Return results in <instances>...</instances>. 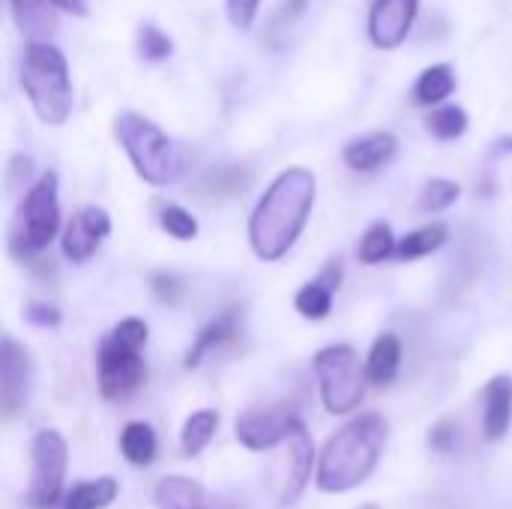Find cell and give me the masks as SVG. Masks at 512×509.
I'll list each match as a JSON object with an SVG mask.
<instances>
[{
    "mask_svg": "<svg viewBox=\"0 0 512 509\" xmlns=\"http://www.w3.org/2000/svg\"><path fill=\"white\" fill-rule=\"evenodd\" d=\"M315 207V174L306 168L282 171L249 219V243L261 261H279L300 240Z\"/></svg>",
    "mask_w": 512,
    "mask_h": 509,
    "instance_id": "1",
    "label": "cell"
},
{
    "mask_svg": "<svg viewBox=\"0 0 512 509\" xmlns=\"http://www.w3.org/2000/svg\"><path fill=\"white\" fill-rule=\"evenodd\" d=\"M390 441V426L378 414H363L345 423L321 450L318 459V489L327 495H342L357 489L372 477L381 453Z\"/></svg>",
    "mask_w": 512,
    "mask_h": 509,
    "instance_id": "2",
    "label": "cell"
},
{
    "mask_svg": "<svg viewBox=\"0 0 512 509\" xmlns=\"http://www.w3.org/2000/svg\"><path fill=\"white\" fill-rule=\"evenodd\" d=\"M147 336L150 330L141 318H126L99 342L96 381H99L102 399L123 402L144 387L147 363L141 357V348L147 345Z\"/></svg>",
    "mask_w": 512,
    "mask_h": 509,
    "instance_id": "3",
    "label": "cell"
},
{
    "mask_svg": "<svg viewBox=\"0 0 512 509\" xmlns=\"http://www.w3.org/2000/svg\"><path fill=\"white\" fill-rule=\"evenodd\" d=\"M21 87L45 126H63L72 114V81L60 48L30 42L21 57Z\"/></svg>",
    "mask_w": 512,
    "mask_h": 509,
    "instance_id": "4",
    "label": "cell"
},
{
    "mask_svg": "<svg viewBox=\"0 0 512 509\" xmlns=\"http://www.w3.org/2000/svg\"><path fill=\"white\" fill-rule=\"evenodd\" d=\"M114 132L141 180L153 186H168L183 174L180 147L150 117L126 111L114 120Z\"/></svg>",
    "mask_w": 512,
    "mask_h": 509,
    "instance_id": "5",
    "label": "cell"
},
{
    "mask_svg": "<svg viewBox=\"0 0 512 509\" xmlns=\"http://www.w3.org/2000/svg\"><path fill=\"white\" fill-rule=\"evenodd\" d=\"M60 231V201H57V174L45 171L21 198L12 231H9V249L15 258H33Z\"/></svg>",
    "mask_w": 512,
    "mask_h": 509,
    "instance_id": "6",
    "label": "cell"
},
{
    "mask_svg": "<svg viewBox=\"0 0 512 509\" xmlns=\"http://www.w3.org/2000/svg\"><path fill=\"white\" fill-rule=\"evenodd\" d=\"M312 369L318 375L321 402L333 417H345L363 402V390L369 378L351 345H330L318 351L312 360Z\"/></svg>",
    "mask_w": 512,
    "mask_h": 509,
    "instance_id": "7",
    "label": "cell"
},
{
    "mask_svg": "<svg viewBox=\"0 0 512 509\" xmlns=\"http://www.w3.org/2000/svg\"><path fill=\"white\" fill-rule=\"evenodd\" d=\"M66 465H69V447L63 435L54 429H42L33 438V477L24 495L27 507L51 509L63 498Z\"/></svg>",
    "mask_w": 512,
    "mask_h": 509,
    "instance_id": "8",
    "label": "cell"
},
{
    "mask_svg": "<svg viewBox=\"0 0 512 509\" xmlns=\"http://www.w3.org/2000/svg\"><path fill=\"white\" fill-rule=\"evenodd\" d=\"M30 396V357L27 351L6 336L0 342V408L3 417L12 420L24 411Z\"/></svg>",
    "mask_w": 512,
    "mask_h": 509,
    "instance_id": "9",
    "label": "cell"
},
{
    "mask_svg": "<svg viewBox=\"0 0 512 509\" xmlns=\"http://www.w3.org/2000/svg\"><path fill=\"white\" fill-rule=\"evenodd\" d=\"M294 414L288 408H249L237 417V438L246 450L264 453L288 441Z\"/></svg>",
    "mask_w": 512,
    "mask_h": 509,
    "instance_id": "10",
    "label": "cell"
},
{
    "mask_svg": "<svg viewBox=\"0 0 512 509\" xmlns=\"http://www.w3.org/2000/svg\"><path fill=\"white\" fill-rule=\"evenodd\" d=\"M420 0H375L369 9V36L378 48H399L417 18Z\"/></svg>",
    "mask_w": 512,
    "mask_h": 509,
    "instance_id": "11",
    "label": "cell"
},
{
    "mask_svg": "<svg viewBox=\"0 0 512 509\" xmlns=\"http://www.w3.org/2000/svg\"><path fill=\"white\" fill-rule=\"evenodd\" d=\"M108 234H111V216L102 207H84L69 219L63 231V255L72 264H84Z\"/></svg>",
    "mask_w": 512,
    "mask_h": 509,
    "instance_id": "12",
    "label": "cell"
},
{
    "mask_svg": "<svg viewBox=\"0 0 512 509\" xmlns=\"http://www.w3.org/2000/svg\"><path fill=\"white\" fill-rule=\"evenodd\" d=\"M288 480H285V495H282V504H294L303 489L309 486L312 480V471H315V444H312V435L309 429L294 417L291 420V432H288Z\"/></svg>",
    "mask_w": 512,
    "mask_h": 509,
    "instance_id": "13",
    "label": "cell"
},
{
    "mask_svg": "<svg viewBox=\"0 0 512 509\" xmlns=\"http://www.w3.org/2000/svg\"><path fill=\"white\" fill-rule=\"evenodd\" d=\"M153 498L159 509H231L228 501H222L219 495H213L189 477H162L156 483Z\"/></svg>",
    "mask_w": 512,
    "mask_h": 509,
    "instance_id": "14",
    "label": "cell"
},
{
    "mask_svg": "<svg viewBox=\"0 0 512 509\" xmlns=\"http://www.w3.org/2000/svg\"><path fill=\"white\" fill-rule=\"evenodd\" d=\"M396 153H399L396 135H390V132H369V135H360V138L348 141L345 150H342V159H345V165L351 171L369 174V171H378L387 162H393Z\"/></svg>",
    "mask_w": 512,
    "mask_h": 509,
    "instance_id": "15",
    "label": "cell"
},
{
    "mask_svg": "<svg viewBox=\"0 0 512 509\" xmlns=\"http://www.w3.org/2000/svg\"><path fill=\"white\" fill-rule=\"evenodd\" d=\"M512 426V378L495 375L483 387V435L486 441H501Z\"/></svg>",
    "mask_w": 512,
    "mask_h": 509,
    "instance_id": "16",
    "label": "cell"
},
{
    "mask_svg": "<svg viewBox=\"0 0 512 509\" xmlns=\"http://www.w3.org/2000/svg\"><path fill=\"white\" fill-rule=\"evenodd\" d=\"M339 282H342V261H333V264H327V270L318 279L306 282L297 291V297H294L297 312L309 321H324L333 309V294L339 291Z\"/></svg>",
    "mask_w": 512,
    "mask_h": 509,
    "instance_id": "17",
    "label": "cell"
},
{
    "mask_svg": "<svg viewBox=\"0 0 512 509\" xmlns=\"http://www.w3.org/2000/svg\"><path fill=\"white\" fill-rule=\"evenodd\" d=\"M9 6L18 30L30 42H45L57 30V12H60L57 0H9Z\"/></svg>",
    "mask_w": 512,
    "mask_h": 509,
    "instance_id": "18",
    "label": "cell"
},
{
    "mask_svg": "<svg viewBox=\"0 0 512 509\" xmlns=\"http://www.w3.org/2000/svg\"><path fill=\"white\" fill-rule=\"evenodd\" d=\"M399 366H402V342H399V336H393V333L378 336L372 351H369V360H366L369 384H375V387L393 384L396 375H399Z\"/></svg>",
    "mask_w": 512,
    "mask_h": 509,
    "instance_id": "19",
    "label": "cell"
},
{
    "mask_svg": "<svg viewBox=\"0 0 512 509\" xmlns=\"http://www.w3.org/2000/svg\"><path fill=\"white\" fill-rule=\"evenodd\" d=\"M234 336H237V312H225V315H219L216 321H210V324L198 333V339L192 342V348H189V354H186V369H198L201 360H204L213 348L231 342Z\"/></svg>",
    "mask_w": 512,
    "mask_h": 509,
    "instance_id": "20",
    "label": "cell"
},
{
    "mask_svg": "<svg viewBox=\"0 0 512 509\" xmlns=\"http://www.w3.org/2000/svg\"><path fill=\"white\" fill-rule=\"evenodd\" d=\"M456 90V72L450 63H438L420 72L417 84H414V99L420 105H438L444 99H450Z\"/></svg>",
    "mask_w": 512,
    "mask_h": 509,
    "instance_id": "21",
    "label": "cell"
},
{
    "mask_svg": "<svg viewBox=\"0 0 512 509\" xmlns=\"http://www.w3.org/2000/svg\"><path fill=\"white\" fill-rule=\"evenodd\" d=\"M117 498V480L99 477L87 483H75L69 495L63 498V509H105Z\"/></svg>",
    "mask_w": 512,
    "mask_h": 509,
    "instance_id": "22",
    "label": "cell"
},
{
    "mask_svg": "<svg viewBox=\"0 0 512 509\" xmlns=\"http://www.w3.org/2000/svg\"><path fill=\"white\" fill-rule=\"evenodd\" d=\"M120 453L138 468L153 465V459H156V432L147 423H138V420L126 423L123 432H120Z\"/></svg>",
    "mask_w": 512,
    "mask_h": 509,
    "instance_id": "23",
    "label": "cell"
},
{
    "mask_svg": "<svg viewBox=\"0 0 512 509\" xmlns=\"http://www.w3.org/2000/svg\"><path fill=\"white\" fill-rule=\"evenodd\" d=\"M447 243V225L444 222H432V225H423L411 234H405L396 246V255L402 261H417V258H426L432 252H438L441 246Z\"/></svg>",
    "mask_w": 512,
    "mask_h": 509,
    "instance_id": "24",
    "label": "cell"
},
{
    "mask_svg": "<svg viewBox=\"0 0 512 509\" xmlns=\"http://www.w3.org/2000/svg\"><path fill=\"white\" fill-rule=\"evenodd\" d=\"M216 429H219V411H195L189 420H186V426H183V432H180V444H183V456H198L210 441H213V435H216Z\"/></svg>",
    "mask_w": 512,
    "mask_h": 509,
    "instance_id": "25",
    "label": "cell"
},
{
    "mask_svg": "<svg viewBox=\"0 0 512 509\" xmlns=\"http://www.w3.org/2000/svg\"><path fill=\"white\" fill-rule=\"evenodd\" d=\"M396 237H393V228L387 222H375L363 237H360V246H357V258L363 264H381L387 261L393 252H396Z\"/></svg>",
    "mask_w": 512,
    "mask_h": 509,
    "instance_id": "26",
    "label": "cell"
},
{
    "mask_svg": "<svg viewBox=\"0 0 512 509\" xmlns=\"http://www.w3.org/2000/svg\"><path fill=\"white\" fill-rule=\"evenodd\" d=\"M462 195V186L453 183V180H444V177H432L423 189H420V198H417V207L423 213H441L447 207H453Z\"/></svg>",
    "mask_w": 512,
    "mask_h": 509,
    "instance_id": "27",
    "label": "cell"
},
{
    "mask_svg": "<svg viewBox=\"0 0 512 509\" xmlns=\"http://www.w3.org/2000/svg\"><path fill=\"white\" fill-rule=\"evenodd\" d=\"M426 123H429V132H432L435 138L453 141V138L465 135V129H468V114H465L459 105H444V108L432 111Z\"/></svg>",
    "mask_w": 512,
    "mask_h": 509,
    "instance_id": "28",
    "label": "cell"
},
{
    "mask_svg": "<svg viewBox=\"0 0 512 509\" xmlns=\"http://www.w3.org/2000/svg\"><path fill=\"white\" fill-rule=\"evenodd\" d=\"M138 51L144 60H168L174 51V42L165 30H159L156 24H141L138 27Z\"/></svg>",
    "mask_w": 512,
    "mask_h": 509,
    "instance_id": "29",
    "label": "cell"
},
{
    "mask_svg": "<svg viewBox=\"0 0 512 509\" xmlns=\"http://www.w3.org/2000/svg\"><path fill=\"white\" fill-rule=\"evenodd\" d=\"M159 225L165 234H171L174 240H195L198 237V222L189 210L177 207V204H168L162 213H159Z\"/></svg>",
    "mask_w": 512,
    "mask_h": 509,
    "instance_id": "30",
    "label": "cell"
},
{
    "mask_svg": "<svg viewBox=\"0 0 512 509\" xmlns=\"http://www.w3.org/2000/svg\"><path fill=\"white\" fill-rule=\"evenodd\" d=\"M246 183L249 180L243 177L240 168H219V171L213 168L207 174V192H213V195H237Z\"/></svg>",
    "mask_w": 512,
    "mask_h": 509,
    "instance_id": "31",
    "label": "cell"
},
{
    "mask_svg": "<svg viewBox=\"0 0 512 509\" xmlns=\"http://www.w3.org/2000/svg\"><path fill=\"white\" fill-rule=\"evenodd\" d=\"M459 444V432H456V423L453 420H441L435 423V429L429 432V447L438 450V453H453Z\"/></svg>",
    "mask_w": 512,
    "mask_h": 509,
    "instance_id": "32",
    "label": "cell"
},
{
    "mask_svg": "<svg viewBox=\"0 0 512 509\" xmlns=\"http://www.w3.org/2000/svg\"><path fill=\"white\" fill-rule=\"evenodd\" d=\"M150 288H153L156 300H162V303H177L183 297V282L171 273H156L150 279Z\"/></svg>",
    "mask_w": 512,
    "mask_h": 509,
    "instance_id": "33",
    "label": "cell"
},
{
    "mask_svg": "<svg viewBox=\"0 0 512 509\" xmlns=\"http://www.w3.org/2000/svg\"><path fill=\"white\" fill-rule=\"evenodd\" d=\"M261 0H228V18L237 30H249L255 24Z\"/></svg>",
    "mask_w": 512,
    "mask_h": 509,
    "instance_id": "34",
    "label": "cell"
},
{
    "mask_svg": "<svg viewBox=\"0 0 512 509\" xmlns=\"http://www.w3.org/2000/svg\"><path fill=\"white\" fill-rule=\"evenodd\" d=\"M24 318L36 327H57L60 324V309L48 306V303H27L24 306Z\"/></svg>",
    "mask_w": 512,
    "mask_h": 509,
    "instance_id": "35",
    "label": "cell"
},
{
    "mask_svg": "<svg viewBox=\"0 0 512 509\" xmlns=\"http://www.w3.org/2000/svg\"><path fill=\"white\" fill-rule=\"evenodd\" d=\"M306 3H309V0H285V3H282V9L276 12V18H273V24H270V27H273V30L288 27L297 15H303V12H306Z\"/></svg>",
    "mask_w": 512,
    "mask_h": 509,
    "instance_id": "36",
    "label": "cell"
},
{
    "mask_svg": "<svg viewBox=\"0 0 512 509\" xmlns=\"http://www.w3.org/2000/svg\"><path fill=\"white\" fill-rule=\"evenodd\" d=\"M60 9L72 12V15H87V0H57Z\"/></svg>",
    "mask_w": 512,
    "mask_h": 509,
    "instance_id": "37",
    "label": "cell"
}]
</instances>
